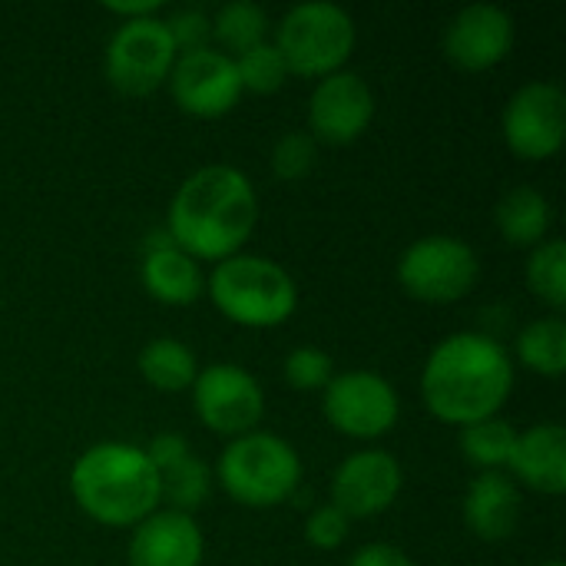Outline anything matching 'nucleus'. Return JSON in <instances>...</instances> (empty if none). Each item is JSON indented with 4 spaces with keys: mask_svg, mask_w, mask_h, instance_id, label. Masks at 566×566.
<instances>
[{
    "mask_svg": "<svg viewBox=\"0 0 566 566\" xmlns=\"http://www.w3.org/2000/svg\"><path fill=\"white\" fill-rule=\"evenodd\" d=\"M514 395V358L484 332H454L441 338L421 368L424 408L444 421L468 428L497 411Z\"/></svg>",
    "mask_w": 566,
    "mask_h": 566,
    "instance_id": "nucleus-1",
    "label": "nucleus"
},
{
    "mask_svg": "<svg viewBox=\"0 0 566 566\" xmlns=\"http://www.w3.org/2000/svg\"><path fill=\"white\" fill-rule=\"evenodd\" d=\"M259 222V196L235 166L189 172L169 199L166 232L196 262H222L242 252Z\"/></svg>",
    "mask_w": 566,
    "mask_h": 566,
    "instance_id": "nucleus-2",
    "label": "nucleus"
},
{
    "mask_svg": "<svg viewBox=\"0 0 566 566\" xmlns=\"http://www.w3.org/2000/svg\"><path fill=\"white\" fill-rule=\"evenodd\" d=\"M76 507L103 527H136L163 507V481L146 451L129 441L86 448L70 471Z\"/></svg>",
    "mask_w": 566,
    "mask_h": 566,
    "instance_id": "nucleus-3",
    "label": "nucleus"
},
{
    "mask_svg": "<svg viewBox=\"0 0 566 566\" xmlns=\"http://www.w3.org/2000/svg\"><path fill=\"white\" fill-rule=\"evenodd\" d=\"M206 295L222 318L255 332L285 325L298 308V289L285 265L252 252L216 262Z\"/></svg>",
    "mask_w": 566,
    "mask_h": 566,
    "instance_id": "nucleus-4",
    "label": "nucleus"
},
{
    "mask_svg": "<svg viewBox=\"0 0 566 566\" xmlns=\"http://www.w3.org/2000/svg\"><path fill=\"white\" fill-rule=\"evenodd\" d=\"M212 478L235 504L249 511H269L285 504L298 491L302 458L285 438L249 431L222 448Z\"/></svg>",
    "mask_w": 566,
    "mask_h": 566,
    "instance_id": "nucleus-5",
    "label": "nucleus"
},
{
    "mask_svg": "<svg viewBox=\"0 0 566 566\" xmlns=\"http://www.w3.org/2000/svg\"><path fill=\"white\" fill-rule=\"evenodd\" d=\"M292 76L325 80L338 73L355 53L358 30L345 7L328 0H305L285 10L272 40Z\"/></svg>",
    "mask_w": 566,
    "mask_h": 566,
    "instance_id": "nucleus-6",
    "label": "nucleus"
},
{
    "mask_svg": "<svg viewBox=\"0 0 566 566\" xmlns=\"http://www.w3.org/2000/svg\"><path fill=\"white\" fill-rule=\"evenodd\" d=\"M481 279L478 252L458 235L415 239L398 259V285L424 305H451L474 292Z\"/></svg>",
    "mask_w": 566,
    "mask_h": 566,
    "instance_id": "nucleus-7",
    "label": "nucleus"
},
{
    "mask_svg": "<svg viewBox=\"0 0 566 566\" xmlns=\"http://www.w3.org/2000/svg\"><path fill=\"white\" fill-rule=\"evenodd\" d=\"M322 415L345 438L378 441L398 424L401 401L388 378L368 368H355V371H338L325 385Z\"/></svg>",
    "mask_w": 566,
    "mask_h": 566,
    "instance_id": "nucleus-8",
    "label": "nucleus"
},
{
    "mask_svg": "<svg viewBox=\"0 0 566 566\" xmlns=\"http://www.w3.org/2000/svg\"><path fill=\"white\" fill-rule=\"evenodd\" d=\"M192 411L196 418L222 438H242L249 431H259L265 418V391L259 378L232 361H219L209 368H199L192 381Z\"/></svg>",
    "mask_w": 566,
    "mask_h": 566,
    "instance_id": "nucleus-9",
    "label": "nucleus"
},
{
    "mask_svg": "<svg viewBox=\"0 0 566 566\" xmlns=\"http://www.w3.org/2000/svg\"><path fill=\"white\" fill-rule=\"evenodd\" d=\"M176 46L163 27V17L126 20L106 43V80L126 96H149L156 93L176 63Z\"/></svg>",
    "mask_w": 566,
    "mask_h": 566,
    "instance_id": "nucleus-10",
    "label": "nucleus"
},
{
    "mask_svg": "<svg viewBox=\"0 0 566 566\" xmlns=\"http://www.w3.org/2000/svg\"><path fill=\"white\" fill-rule=\"evenodd\" d=\"M501 133L517 159L544 163L564 149L566 139V93L554 80L524 83L504 106Z\"/></svg>",
    "mask_w": 566,
    "mask_h": 566,
    "instance_id": "nucleus-11",
    "label": "nucleus"
},
{
    "mask_svg": "<svg viewBox=\"0 0 566 566\" xmlns=\"http://www.w3.org/2000/svg\"><path fill=\"white\" fill-rule=\"evenodd\" d=\"M169 93L186 116L196 119H219L235 109L242 99V83L235 73L232 56L216 46L179 53L169 73Z\"/></svg>",
    "mask_w": 566,
    "mask_h": 566,
    "instance_id": "nucleus-12",
    "label": "nucleus"
},
{
    "mask_svg": "<svg viewBox=\"0 0 566 566\" xmlns=\"http://www.w3.org/2000/svg\"><path fill=\"white\" fill-rule=\"evenodd\" d=\"M375 119V93L365 76L338 70L315 83L308 96V136L328 146H348L368 133Z\"/></svg>",
    "mask_w": 566,
    "mask_h": 566,
    "instance_id": "nucleus-13",
    "label": "nucleus"
},
{
    "mask_svg": "<svg viewBox=\"0 0 566 566\" xmlns=\"http://www.w3.org/2000/svg\"><path fill=\"white\" fill-rule=\"evenodd\" d=\"M405 474L395 454L381 448L352 451L332 474V501L348 521L385 514L401 494Z\"/></svg>",
    "mask_w": 566,
    "mask_h": 566,
    "instance_id": "nucleus-14",
    "label": "nucleus"
},
{
    "mask_svg": "<svg viewBox=\"0 0 566 566\" xmlns=\"http://www.w3.org/2000/svg\"><path fill=\"white\" fill-rule=\"evenodd\" d=\"M514 17L497 3H468L444 30V56L464 73H484L514 50Z\"/></svg>",
    "mask_w": 566,
    "mask_h": 566,
    "instance_id": "nucleus-15",
    "label": "nucleus"
},
{
    "mask_svg": "<svg viewBox=\"0 0 566 566\" xmlns=\"http://www.w3.org/2000/svg\"><path fill=\"white\" fill-rule=\"evenodd\" d=\"M129 566H202L206 541L196 517L159 507L133 527Z\"/></svg>",
    "mask_w": 566,
    "mask_h": 566,
    "instance_id": "nucleus-16",
    "label": "nucleus"
},
{
    "mask_svg": "<svg viewBox=\"0 0 566 566\" xmlns=\"http://www.w3.org/2000/svg\"><path fill=\"white\" fill-rule=\"evenodd\" d=\"M511 481L521 488H531L547 497H560L566 491V431L557 421L531 424L527 431H517L514 451H511Z\"/></svg>",
    "mask_w": 566,
    "mask_h": 566,
    "instance_id": "nucleus-17",
    "label": "nucleus"
},
{
    "mask_svg": "<svg viewBox=\"0 0 566 566\" xmlns=\"http://www.w3.org/2000/svg\"><path fill=\"white\" fill-rule=\"evenodd\" d=\"M521 488L504 471H481L461 501V517L468 531L484 544H501L517 534L521 524Z\"/></svg>",
    "mask_w": 566,
    "mask_h": 566,
    "instance_id": "nucleus-18",
    "label": "nucleus"
},
{
    "mask_svg": "<svg viewBox=\"0 0 566 566\" xmlns=\"http://www.w3.org/2000/svg\"><path fill=\"white\" fill-rule=\"evenodd\" d=\"M139 279L143 289L149 292V298L182 308L192 305L202 292H206V279L202 269L192 255H186L166 229H156L146 239V252H143V265H139Z\"/></svg>",
    "mask_w": 566,
    "mask_h": 566,
    "instance_id": "nucleus-19",
    "label": "nucleus"
},
{
    "mask_svg": "<svg viewBox=\"0 0 566 566\" xmlns=\"http://www.w3.org/2000/svg\"><path fill=\"white\" fill-rule=\"evenodd\" d=\"M494 222L504 235L507 245L514 249H537L541 242H547L551 222H554V209L551 199L534 189V186H514L501 196L497 209H494Z\"/></svg>",
    "mask_w": 566,
    "mask_h": 566,
    "instance_id": "nucleus-20",
    "label": "nucleus"
},
{
    "mask_svg": "<svg viewBox=\"0 0 566 566\" xmlns=\"http://www.w3.org/2000/svg\"><path fill=\"white\" fill-rule=\"evenodd\" d=\"M136 368L149 388L166 391V395L189 391L199 375V361L192 348L182 345L179 338H153L149 345H143Z\"/></svg>",
    "mask_w": 566,
    "mask_h": 566,
    "instance_id": "nucleus-21",
    "label": "nucleus"
},
{
    "mask_svg": "<svg viewBox=\"0 0 566 566\" xmlns=\"http://www.w3.org/2000/svg\"><path fill=\"white\" fill-rule=\"evenodd\" d=\"M517 361L541 378H564L566 371V322L564 315H544L521 328L514 342Z\"/></svg>",
    "mask_w": 566,
    "mask_h": 566,
    "instance_id": "nucleus-22",
    "label": "nucleus"
},
{
    "mask_svg": "<svg viewBox=\"0 0 566 566\" xmlns=\"http://www.w3.org/2000/svg\"><path fill=\"white\" fill-rule=\"evenodd\" d=\"M212 46L226 56H239L269 40V13L252 0H229L212 17Z\"/></svg>",
    "mask_w": 566,
    "mask_h": 566,
    "instance_id": "nucleus-23",
    "label": "nucleus"
},
{
    "mask_svg": "<svg viewBox=\"0 0 566 566\" xmlns=\"http://www.w3.org/2000/svg\"><path fill=\"white\" fill-rule=\"evenodd\" d=\"M517 441V428L504 418H484L461 428V454L478 471H504Z\"/></svg>",
    "mask_w": 566,
    "mask_h": 566,
    "instance_id": "nucleus-24",
    "label": "nucleus"
},
{
    "mask_svg": "<svg viewBox=\"0 0 566 566\" xmlns=\"http://www.w3.org/2000/svg\"><path fill=\"white\" fill-rule=\"evenodd\" d=\"M527 289L551 305L554 315H560L566 305V242L547 239L537 249H531L527 259Z\"/></svg>",
    "mask_w": 566,
    "mask_h": 566,
    "instance_id": "nucleus-25",
    "label": "nucleus"
},
{
    "mask_svg": "<svg viewBox=\"0 0 566 566\" xmlns=\"http://www.w3.org/2000/svg\"><path fill=\"white\" fill-rule=\"evenodd\" d=\"M159 481H163L166 511H179V514H189V517L212 497V484H216L212 471L199 458H186L172 471L159 474Z\"/></svg>",
    "mask_w": 566,
    "mask_h": 566,
    "instance_id": "nucleus-26",
    "label": "nucleus"
},
{
    "mask_svg": "<svg viewBox=\"0 0 566 566\" xmlns=\"http://www.w3.org/2000/svg\"><path fill=\"white\" fill-rule=\"evenodd\" d=\"M235 63V73H239V83H242V93H259V96H269V93H279L285 83H289V66L279 53V46L272 40L232 56Z\"/></svg>",
    "mask_w": 566,
    "mask_h": 566,
    "instance_id": "nucleus-27",
    "label": "nucleus"
},
{
    "mask_svg": "<svg viewBox=\"0 0 566 566\" xmlns=\"http://www.w3.org/2000/svg\"><path fill=\"white\" fill-rule=\"evenodd\" d=\"M315 163H318V143L302 129H292V133L279 136L275 146H272V156H269V166L282 182L305 179L315 169Z\"/></svg>",
    "mask_w": 566,
    "mask_h": 566,
    "instance_id": "nucleus-28",
    "label": "nucleus"
},
{
    "mask_svg": "<svg viewBox=\"0 0 566 566\" xmlns=\"http://www.w3.org/2000/svg\"><path fill=\"white\" fill-rule=\"evenodd\" d=\"M282 375H285L289 388H295V391H325V385L335 378V365H332L328 352H322L315 345H298L285 355Z\"/></svg>",
    "mask_w": 566,
    "mask_h": 566,
    "instance_id": "nucleus-29",
    "label": "nucleus"
},
{
    "mask_svg": "<svg viewBox=\"0 0 566 566\" xmlns=\"http://www.w3.org/2000/svg\"><path fill=\"white\" fill-rule=\"evenodd\" d=\"M176 53H196L212 46V20L202 7H179L163 20Z\"/></svg>",
    "mask_w": 566,
    "mask_h": 566,
    "instance_id": "nucleus-30",
    "label": "nucleus"
},
{
    "mask_svg": "<svg viewBox=\"0 0 566 566\" xmlns=\"http://www.w3.org/2000/svg\"><path fill=\"white\" fill-rule=\"evenodd\" d=\"M348 531H352V521L328 501L318 504L305 521V541L315 551H338L348 541Z\"/></svg>",
    "mask_w": 566,
    "mask_h": 566,
    "instance_id": "nucleus-31",
    "label": "nucleus"
},
{
    "mask_svg": "<svg viewBox=\"0 0 566 566\" xmlns=\"http://www.w3.org/2000/svg\"><path fill=\"white\" fill-rule=\"evenodd\" d=\"M143 451H146L149 464H153L159 474H166V471H172L176 464H182L186 458H192L189 441H186L182 434H176V431H163V434H156Z\"/></svg>",
    "mask_w": 566,
    "mask_h": 566,
    "instance_id": "nucleus-32",
    "label": "nucleus"
},
{
    "mask_svg": "<svg viewBox=\"0 0 566 566\" xmlns=\"http://www.w3.org/2000/svg\"><path fill=\"white\" fill-rule=\"evenodd\" d=\"M348 566H415L411 557L395 544H365L355 551Z\"/></svg>",
    "mask_w": 566,
    "mask_h": 566,
    "instance_id": "nucleus-33",
    "label": "nucleus"
},
{
    "mask_svg": "<svg viewBox=\"0 0 566 566\" xmlns=\"http://www.w3.org/2000/svg\"><path fill=\"white\" fill-rule=\"evenodd\" d=\"M103 10H109L113 17H119V23H126V20L156 17L163 10V3L159 0H106Z\"/></svg>",
    "mask_w": 566,
    "mask_h": 566,
    "instance_id": "nucleus-34",
    "label": "nucleus"
},
{
    "mask_svg": "<svg viewBox=\"0 0 566 566\" xmlns=\"http://www.w3.org/2000/svg\"><path fill=\"white\" fill-rule=\"evenodd\" d=\"M537 566H564L560 560H551V564H537Z\"/></svg>",
    "mask_w": 566,
    "mask_h": 566,
    "instance_id": "nucleus-35",
    "label": "nucleus"
}]
</instances>
